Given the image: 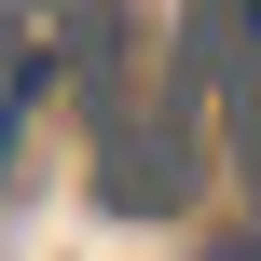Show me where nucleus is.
Segmentation results:
<instances>
[{
	"mask_svg": "<svg viewBox=\"0 0 261 261\" xmlns=\"http://www.w3.org/2000/svg\"><path fill=\"white\" fill-rule=\"evenodd\" d=\"M193 41H206L220 69H261V0H206V14H193Z\"/></svg>",
	"mask_w": 261,
	"mask_h": 261,
	"instance_id": "1",
	"label": "nucleus"
},
{
	"mask_svg": "<svg viewBox=\"0 0 261 261\" xmlns=\"http://www.w3.org/2000/svg\"><path fill=\"white\" fill-rule=\"evenodd\" d=\"M28 69H41V55H28V28H0V124H14V96H28Z\"/></svg>",
	"mask_w": 261,
	"mask_h": 261,
	"instance_id": "2",
	"label": "nucleus"
}]
</instances>
